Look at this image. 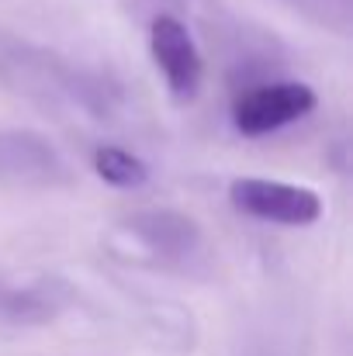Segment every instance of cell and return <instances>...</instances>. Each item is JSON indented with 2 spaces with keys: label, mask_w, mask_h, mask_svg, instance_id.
I'll list each match as a JSON object with an SVG mask.
<instances>
[{
  "label": "cell",
  "mask_w": 353,
  "mask_h": 356,
  "mask_svg": "<svg viewBox=\"0 0 353 356\" xmlns=\"http://www.w3.org/2000/svg\"><path fill=\"white\" fill-rule=\"evenodd\" d=\"M0 177L17 187H59L70 180V170L42 135L0 131Z\"/></svg>",
  "instance_id": "cell-2"
},
{
  "label": "cell",
  "mask_w": 353,
  "mask_h": 356,
  "mask_svg": "<svg viewBox=\"0 0 353 356\" xmlns=\"http://www.w3.org/2000/svg\"><path fill=\"white\" fill-rule=\"evenodd\" d=\"M288 7L301 10L305 17H312L322 28H333L340 35L350 31V14H353V0H284Z\"/></svg>",
  "instance_id": "cell-8"
},
{
  "label": "cell",
  "mask_w": 353,
  "mask_h": 356,
  "mask_svg": "<svg viewBox=\"0 0 353 356\" xmlns=\"http://www.w3.org/2000/svg\"><path fill=\"white\" fill-rule=\"evenodd\" d=\"M59 284H35V287H3L0 291V318L7 322H45L56 315Z\"/></svg>",
  "instance_id": "cell-6"
},
{
  "label": "cell",
  "mask_w": 353,
  "mask_h": 356,
  "mask_svg": "<svg viewBox=\"0 0 353 356\" xmlns=\"http://www.w3.org/2000/svg\"><path fill=\"white\" fill-rule=\"evenodd\" d=\"M128 229L142 238L152 252L170 256V259L191 256L198 249V242H201L198 225L191 218L177 215V211H142V215H132Z\"/></svg>",
  "instance_id": "cell-5"
},
{
  "label": "cell",
  "mask_w": 353,
  "mask_h": 356,
  "mask_svg": "<svg viewBox=\"0 0 353 356\" xmlns=\"http://www.w3.org/2000/svg\"><path fill=\"white\" fill-rule=\"evenodd\" d=\"M149 49H152V59L170 83V94L177 101H191L201 87L205 66H201V52H198L194 38L187 35V28L177 17L159 14L152 21V31H149Z\"/></svg>",
  "instance_id": "cell-4"
},
{
  "label": "cell",
  "mask_w": 353,
  "mask_h": 356,
  "mask_svg": "<svg viewBox=\"0 0 353 356\" xmlns=\"http://www.w3.org/2000/svg\"><path fill=\"white\" fill-rule=\"evenodd\" d=\"M315 108V90L305 83H267L235 104V128L242 135H267Z\"/></svg>",
  "instance_id": "cell-3"
},
{
  "label": "cell",
  "mask_w": 353,
  "mask_h": 356,
  "mask_svg": "<svg viewBox=\"0 0 353 356\" xmlns=\"http://www.w3.org/2000/svg\"><path fill=\"white\" fill-rule=\"evenodd\" d=\"M229 197H233L235 211L260 218V222H277V225H312L322 215V201L315 191L281 184V180L242 177L233 184Z\"/></svg>",
  "instance_id": "cell-1"
},
{
  "label": "cell",
  "mask_w": 353,
  "mask_h": 356,
  "mask_svg": "<svg viewBox=\"0 0 353 356\" xmlns=\"http://www.w3.org/2000/svg\"><path fill=\"white\" fill-rule=\"evenodd\" d=\"M94 170H97L101 180H108V184H115V187H125V191H128V187H142V184L149 180L146 163L135 159V156L125 152V149H115V145L97 149V156H94Z\"/></svg>",
  "instance_id": "cell-7"
}]
</instances>
